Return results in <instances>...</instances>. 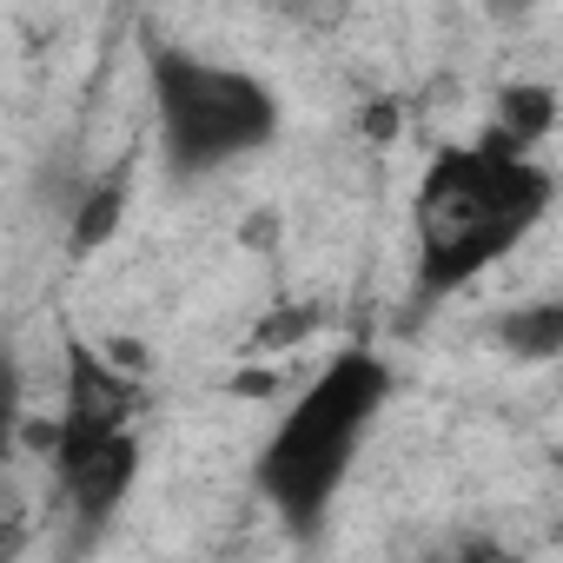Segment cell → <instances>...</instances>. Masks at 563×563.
<instances>
[{"label":"cell","instance_id":"3957f363","mask_svg":"<svg viewBox=\"0 0 563 563\" xmlns=\"http://www.w3.org/2000/svg\"><path fill=\"white\" fill-rule=\"evenodd\" d=\"M146 93H153L159 153L186 179H206L265 153L286 126V107L258 74L173 47V41H146Z\"/></svg>","mask_w":563,"mask_h":563},{"label":"cell","instance_id":"277c9868","mask_svg":"<svg viewBox=\"0 0 563 563\" xmlns=\"http://www.w3.org/2000/svg\"><path fill=\"white\" fill-rule=\"evenodd\" d=\"M140 424L133 431H113V438H93V444H74V451H54V484H60V504L74 517V530L93 543L120 504L133 497V477H140Z\"/></svg>","mask_w":563,"mask_h":563},{"label":"cell","instance_id":"8992f818","mask_svg":"<svg viewBox=\"0 0 563 563\" xmlns=\"http://www.w3.org/2000/svg\"><path fill=\"white\" fill-rule=\"evenodd\" d=\"M120 212H126V173H113V179H100V186L80 192L67 245H74V252H100V245L120 232Z\"/></svg>","mask_w":563,"mask_h":563},{"label":"cell","instance_id":"ba28073f","mask_svg":"<svg viewBox=\"0 0 563 563\" xmlns=\"http://www.w3.org/2000/svg\"><path fill=\"white\" fill-rule=\"evenodd\" d=\"M8 431H14V385L0 378V451H8Z\"/></svg>","mask_w":563,"mask_h":563},{"label":"cell","instance_id":"6da1fadb","mask_svg":"<svg viewBox=\"0 0 563 563\" xmlns=\"http://www.w3.org/2000/svg\"><path fill=\"white\" fill-rule=\"evenodd\" d=\"M556 206V173L537 153H510L504 140L438 146L411 192V245H418V299H457L464 286L510 258L543 212Z\"/></svg>","mask_w":563,"mask_h":563},{"label":"cell","instance_id":"7a4b0ae2","mask_svg":"<svg viewBox=\"0 0 563 563\" xmlns=\"http://www.w3.org/2000/svg\"><path fill=\"white\" fill-rule=\"evenodd\" d=\"M385 405H391V365L365 345H345L278 411V424L265 431V444L252 457V490L292 537L325 530Z\"/></svg>","mask_w":563,"mask_h":563},{"label":"cell","instance_id":"5b68a950","mask_svg":"<svg viewBox=\"0 0 563 563\" xmlns=\"http://www.w3.org/2000/svg\"><path fill=\"white\" fill-rule=\"evenodd\" d=\"M497 107H504V113H497L490 140H504L510 153H537V146L550 140V126H556V93H550V87H510Z\"/></svg>","mask_w":563,"mask_h":563},{"label":"cell","instance_id":"52a82bcc","mask_svg":"<svg viewBox=\"0 0 563 563\" xmlns=\"http://www.w3.org/2000/svg\"><path fill=\"white\" fill-rule=\"evenodd\" d=\"M504 345H510L517 358H537V365H550V358L563 352V306H523V312H510V325H504Z\"/></svg>","mask_w":563,"mask_h":563}]
</instances>
